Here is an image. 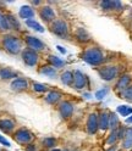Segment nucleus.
<instances>
[{"instance_id": "1", "label": "nucleus", "mask_w": 132, "mask_h": 151, "mask_svg": "<svg viewBox=\"0 0 132 151\" xmlns=\"http://www.w3.org/2000/svg\"><path fill=\"white\" fill-rule=\"evenodd\" d=\"M82 59L83 61H86L87 63L92 66H99L104 62V55H103L102 50L99 48H89L82 54Z\"/></svg>"}, {"instance_id": "2", "label": "nucleus", "mask_w": 132, "mask_h": 151, "mask_svg": "<svg viewBox=\"0 0 132 151\" xmlns=\"http://www.w3.org/2000/svg\"><path fill=\"white\" fill-rule=\"evenodd\" d=\"M1 44H3V48L5 49V51H7L11 55H17V54H20L21 50H22V43L15 35H10V34L5 35L3 38Z\"/></svg>"}, {"instance_id": "3", "label": "nucleus", "mask_w": 132, "mask_h": 151, "mask_svg": "<svg viewBox=\"0 0 132 151\" xmlns=\"http://www.w3.org/2000/svg\"><path fill=\"white\" fill-rule=\"evenodd\" d=\"M51 31L55 35H58L59 38H62V39L69 38V26L62 20L54 21L51 24Z\"/></svg>"}, {"instance_id": "4", "label": "nucleus", "mask_w": 132, "mask_h": 151, "mask_svg": "<svg viewBox=\"0 0 132 151\" xmlns=\"http://www.w3.org/2000/svg\"><path fill=\"white\" fill-rule=\"evenodd\" d=\"M119 73V68L116 66H104V67L98 68V74L103 81H112L114 78H116V76Z\"/></svg>"}, {"instance_id": "5", "label": "nucleus", "mask_w": 132, "mask_h": 151, "mask_svg": "<svg viewBox=\"0 0 132 151\" xmlns=\"http://www.w3.org/2000/svg\"><path fill=\"white\" fill-rule=\"evenodd\" d=\"M14 139L20 144H31V141L33 139V134L26 128H20L15 132Z\"/></svg>"}, {"instance_id": "6", "label": "nucleus", "mask_w": 132, "mask_h": 151, "mask_svg": "<svg viewBox=\"0 0 132 151\" xmlns=\"http://www.w3.org/2000/svg\"><path fill=\"white\" fill-rule=\"evenodd\" d=\"M22 60L27 66L33 67V66H36L37 62H38L39 56H38V54H37V51H33L31 49H26V50L22 51Z\"/></svg>"}, {"instance_id": "7", "label": "nucleus", "mask_w": 132, "mask_h": 151, "mask_svg": "<svg viewBox=\"0 0 132 151\" xmlns=\"http://www.w3.org/2000/svg\"><path fill=\"white\" fill-rule=\"evenodd\" d=\"M26 44L28 45V49H31L33 51H41L45 48V45L44 43L38 39V38H36V37H32V35H27L26 37Z\"/></svg>"}, {"instance_id": "8", "label": "nucleus", "mask_w": 132, "mask_h": 151, "mask_svg": "<svg viewBox=\"0 0 132 151\" xmlns=\"http://www.w3.org/2000/svg\"><path fill=\"white\" fill-rule=\"evenodd\" d=\"M86 84H87V76L83 74L80 70L75 71L73 72V84H72V87L75 89H82V88L86 87Z\"/></svg>"}, {"instance_id": "9", "label": "nucleus", "mask_w": 132, "mask_h": 151, "mask_svg": "<svg viewBox=\"0 0 132 151\" xmlns=\"http://www.w3.org/2000/svg\"><path fill=\"white\" fill-rule=\"evenodd\" d=\"M99 128L98 124V115L97 113H91L87 119V130L89 134H96Z\"/></svg>"}, {"instance_id": "10", "label": "nucleus", "mask_w": 132, "mask_h": 151, "mask_svg": "<svg viewBox=\"0 0 132 151\" xmlns=\"http://www.w3.org/2000/svg\"><path fill=\"white\" fill-rule=\"evenodd\" d=\"M59 112L62 118H69L73 113V105L69 101H64L59 106Z\"/></svg>"}, {"instance_id": "11", "label": "nucleus", "mask_w": 132, "mask_h": 151, "mask_svg": "<svg viewBox=\"0 0 132 151\" xmlns=\"http://www.w3.org/2000/svg\"><path fill=\"white\" fill-rule=\"evenodd\" d=\"M10 87H11V89L14 91L20 93V91H23V90H27L28 89V82L25 78H16V79L12 81Z\"/></svg>"}, {"instance_id": "12", "label": "nucleus", "mask_w": 132, "mask_h": 151, "mask_svg": "<svg viewBox=\"0 0 132 151\" xmlns=\"http://www.w3.org/2000/svg\"><path fill=\"white\" fill-rule=\"evenodd\" d=\"M41 18L45 22H51L55 20V12L51 7L49 6H44L42 10H41Z\"/></svg>"}, {"instance_id": "13", "label": "nucleus", "mask_w": 132, "mask_h": 151, "mask_svg": "<svg viewBox=\"0 0 132 151\" xmlns=\"http://www.w3.org/2000/svg\"><path fill=\"white\" fill-rule=\"evenodd\" d=\"M100 6L103 10H121L122 4L121 1H111V0H107V1H102Z\"/></svg>"}, {"instance_id": "14", "label": "nucleus", "mask_w": 132, "mask_h": 151, "mask_svg": "<svg viewBox=\"0 0 132 151\" xmlns=\"http://www.w3.org/2000/svg\"><path fill=\"white\" fill-rule=\"evenodd\" d=\"M130 83H131V77L128 74H124L122 77H120L119 82L116 83V89L122 93L130 87Z\"/></svg>"}, {"instance_id": "15", "label": "nucleus", "mask_w": 132, "mask_h": 151, "mask_svg": "<svg viewBox=\"0 0 132 151\" xmlns=\"http://www.w3.org/2000/svg\"><path fill=\"white\" fill-rule=\"evenodd\" d=\"M18 16H20L21 18H23V20H32V17L34 16V11H33V9L31 6H22L20 9V11H18Z\"/></svg>"}, {"instance_id": "16", "label": "nucleus", "mask_w": 132, "mask_h": 151, "mask_svg": "<svg viewBox=\"0 0 132 151\" xmlns=\"http://www.w3.org/2000/svg\"><path fill=\"white\" fill-rule=\"evenodd\" d=\"M15 128V123L14 121L7 119V118H3L0 119V130L5 132V133H11Z\"/></svg>"}, {"instance_id": "17", "label": "nucleus", "mask_w": 132, "mask_h": 151, "mask_svg": "<svg viewBox=\"0 0 132 151\" xmlns=\"http://www.w3.org/2000/svg\"><path fill=\"white\" fill-rule=\"evenodd\" d=\"M109 113L103 112L98 116V124H99V129L102 130H107L109 128Z\"/></svg>"}, {"instance_id": "18", "label": "nucleus", "mask_w": 132, "mask_h": 151, "mask_svg": "<svg viewBox=\"0 0 132 151\" xmlns=\"http://www.w3.org/2000/svg\"><path fill=\"white\" fill-rule=\"evenodd\" d=\"M122 147L124 149L132 147V128L131 127L125 129V135H124V140H122Z\"/></svg>"}, {"instance_id": "19", "label": "nucleus", "mask_w": 132, "mask_h": 151, "mask_svg": "<svg viewBox=\"0 0 132 151\" xmlns=\"http://www.w3.org/2000/svg\"><path fill=\"white\" fill-rule=\"evenodd\" d=\"M60 98H61V94L59 91H49L45 96V101L50 104V105H55L56 102H59Z\"/></svg>"}, {"instance_id": "20", "label": "nucleus", "mask_w": 132, "mask_h": 151, "mask_svg": "<svg viewBox=\"0 0 132 151\" xmlns=\"http://www.w3.org/2000/svg\"><path fill=\"white\" fill-rule=\"evenodd\" d=\"M76 39L81 43H86L89 40V34L87 33V31L84 29V28L80 27L76 29Z\"/></svg>"}, {"instance_id": "21", "label": "nucleus", "mask_w": 132, "mask_h": 151, "mask_svg": "<svg viewBox=\"0 0 132 151\" xmlns=\"http://www.w3.org/2000/svg\"><path fill=\"white\" fill-rule=\"evenodd\" d=\"M15 77H17V72L12 71L11 68H0V78L1 79H11Z\"/></svg>"}, {"instance_id": "22", "label": "nucleus", "mask_w": 132, "mask_h": 151, "mask_svg": "<svg viewBox=\"0 0 132 151\" xmlns=\"http://www.w3.org/2000/svg\"><path fill=\"white\" fill-rule=\"evenodd\" d=\"M61 82L65 86H72L73 84V72L66 71L61 74Z\"/></svg>"}, {"instance_id": "23", "label": "nucleus", "mask_w": 132, "mask_h": 151, "mask_svg": "<svg viewBox=\"0 0 132 151\" xmlns=\"http://www.w3.org/2000/svg\"><path fill=\"white\" fill-rule=\"evenodd\" d=\"M48 61H49V63L51 65V67H54V68H61L62 66L65 65L64 60H61L60 58H58V56H54V55H50V56H49Z\"/></svg>"}, {"instance_id": "24", "label": "nucleus", "mask_w": 132, "mask_h": 151, "mask_svg": "<svg viewBox=\"0 0 132 151\" xmlns=\"http://www.w3.org/2000/svg\"><path fill=\"white\" fill-rule=\"evenodd\" d=\"M10 28V24L7 22V18H6V15H4L1 11H0V32H6Z\"/></svg>"}, {"instance_id": "25", "label": "nucleus", "mask_w": 132, "mask_h": 151, "mask_svg": "<svg viewBox=\"0 0 132 151\" xmlns=\"http://www.w3.org/2000/svg\"><path fill=\"white\" fill-rule=\"evenodd\" d=\"M119 124H120L119 117L115 115V113H110V116H109V128L111 130H115V129L119 128Z\"/></svg>"}, {"instance_id": "26", "label": "nucleus", "mask_w": 132, "mask_h": 151, "mask_svg": "<svg viewBox=\"0 0 132 151\" xmlns=\"http://www.w3.org/2000/svg\"><path fill=\"white\" fill-rule=\"evenodd\" d=\"M41 73L46 76V77H50V78H54L56 76V70L51 66H43L41 68Z\"/></svg>"}, {"instance_id": "27", "label": "nucleus", "mask_w": 132, "mask_h": 151, "mask_svg": "<svg viewBox=\"0 0 132 151\" xmlns=\"http://www.w3.org/2000/svg\"><path fill=\"white\" fill-rule=\"evenodd\" d=\"M26 23H27V26L30 27V28H32V29H34V31H37V32H41V33H43L44 32V28H43V26H41L37 21H34L33 18L32 20H27L26 21Z\"/></svg>"}, {"instance_id": "28", "label": "nucleus", "mask_w": 132, "mask_h": 151, "mask_svg": "<svg viewBox=\"0 0 132 151\" xmlns=\"http://www.w3.org/2000/svg\"><path fill=\"white\" fill-rule=\"evenodd\" d=\"M6 18H7V22H9V24H10L11 29H15V31L20 29V23H18L17 18H15L12 15H6Z\"/></svg>"}, {"instance_id": "29", "label": "nucleus", "mask_w": 132, "mask_h": 151, "mask_svg": "<svg viewBox=\"0 0 132 151\" xmlns=\"http://www.w3.org/2000/svg\"><path fill=\"white\" fill-rule=\"evenodd\" d=\"M116 111L120 113L121 116H124V117H127L130 115H132V107H128L126 105H121V106H117Z\"/></svg>"}, {"instance_id": "30", "label": "nucleus", "mask_w": 132, "mask_h": 151, "mask_svg": "<svg viewBox=\"0 0 132 151\" xmlns=\"http://www.w3.org/2000/svg\"><path fill=\"white\" fill-rule=\"evenodd\" d=\"M117 139H119V128L115 129V130H111V133H110L109 138L107 139V143L110 144V145H112V144H115V143H116Z\"/></svg>"}, {"instance_id": "31", "label": "nucleus", "mask_w": 132, "mask_h": 151, "mask_svg": "<svg viewBox=\"0 0 132 151\" xmlns=\"http://www.w3.org/2000/svg\"><path fill=\"white\" fill-rule=\"evenodd\" d=\"M121 96L124 98L125 100H127V101L132 102V86H130L126 90L122 91V93H121Z\"/></svg>"}, {"instance_id": "32", "label": "nucleus", "mask_w": 132, "mask_h": 151, "mask_svg": "<svg viewBox=\"0 0 132 151\" xmlns=\"http://www.w3.org/2000/svg\"><path fill=\"white\" fill-rule=\"evenodd\" d=\"M33 90L37 91V93H45L48 90V87H45L44 84H41V83H34L33 84Z\"/></svg>"}, {"instance_id": "33", "label": "nucleus", "mask_w": 132, "mask_h": 151, "mask_svg": "<svg viewBox=\"0 0 132 151\" xmlns=\"http://www.w3.org/2000/svg\"><path fill=\"white\" fill-rule=\"evenodd\" d=\"M43 145L45 147H49V149L50 147H54L56 145V140L54 138H46V139L43 140Z\"/></svg>"}, {"instance_id": "34", "label": "nucleus", "mask_w": 132, "mask_h": 151, "mask_svg": "<svg viewBox=\"0 0 132 151\" xmlns=\"http://www.w3.org/2000/svg\"><path fill=\"white\" fill-rule=\"evenodd\" d=\"M107 94H108V88H103V89H100L96 93V98L102 100V99H104V96L107 95Z\"/></svg>"}, {"instance_id": "35", "label": "nucleus", "mask_w": 132, "mask_h": 151, "mask_svg": "<svg viewBox=\"0 0 132 151\" xmlns=\"http://www.w3.org/2000/svg\"><path fill=\"white\" fill-rule=\"evenodd\" d=\"M0 144H1V145H4V146H11V144L10 143H9V141L3 137V135H0Z\"/></svg>"}, {"instance_id": "36", "label": "nucleus", "mask_w": 132, "mask_h": 151, "mask_svg": "<svg viewBox=\"0 0 132 151\" xmlns=\"http://www.w3.org/2000/svg\"><path fill=\"white\" fill-rule=\"evenodd\" d=\"M26 151H36V145L34 144H28L26 146Z\"/></svg>"}, {"instance_id": "37", "label": "nucleus", "mask_w": 132, "mask_h": 151, "mask_svg": "<svg viewBox=\"0 0 132 151\" xmlns=\"http://www.w3.org/2000/svg\"><path fill=\"white\" fill-rule=\"evenodd\" d=\"M56 49H58V50H59L61 54H66V50L62 48V46H60V45H58V46H56Z\"/></svg>"}, {"instance_id": "38", "label": "nucleus", "mask_w": 132, "mask_h": 151, "mask_svg": "<svg viewBox=\"0 0 132 151\" xmlns=\"http://www.w3.org/2000/svg\"><path fill=\"white\" fill-rule=\"evenodd\" d=\"M116 150H117V147H116V145H115V146H111L110 149H108L107 151H116Z\"/></svg>"}, {"instance_id": "39", "label": "nucleus", "mask_w": 132, "mask_h": 151, "mask_svg": "<svg viewBox=\"0 0 132 151\" xmlns=\"http://www.w3.org/2000/svg\"><path fill=\"white\" fill-rule=\"evenodd\" d=\"M126 123H132V116H130V117L126 118Z\"/></svg>"}, {"instance_id": "40", "label": "nucleus", "mask_w": 132, "mask_h": 151, "mask_svg": "<svg viewBox=\"0 0 132 151\" xmlns=\"http://www.w3.org/2000/svg\"><path fill=\"white\" fill-rule=\"evenodd\" d=\"M33 4H34V5H39V4H41V1H33Z\"/></svg>"}, {"instance_id": "41", "label": "nucleus", "mask_w": 132, "mask_h": 151, "mask_svg": "<svg viewBox=\"0 0 132 151\" xmlns=\"http://www.w3.org/2000/svg\"><path fill=\"white\" fill-rule=\"evenodd\" d=\"M51 151H61V150H59V149H54V150H51Z\"/></svg>"}, {"instance_id": "42", "label": "nucleus", "mask_w": 132, "mask_h": 151, "mask_svg": "<svg viewBox=\"0 0 132 151\" xmlns=\"http://www.w3.org/2000/svg\"><path fill=\"white\" fill-rule=\"evenodd\" d=\"M0 151H1V149H0Z\"/></svg>"}, {"instance_id": "43", "label": "nucleus", "mask_w": 132, "mask_h": 151, "mask_svg": "<svg viewBox=\"0 0 132 151\" xmlns=\"http://www.w3.org/2000/svg\"><path fill=\"white\" fill-rule=\"evenodd\" d=\"M65 151H67V150H65Z\"/></svg>"}]
</instances>
